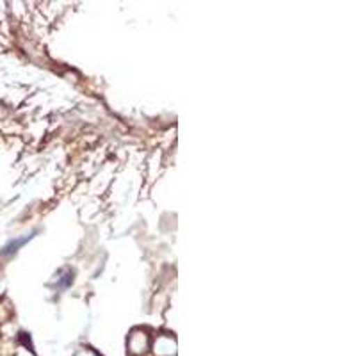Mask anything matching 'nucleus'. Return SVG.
<instances>
[{"mask_svg":"<svg viewBox=\"0 0 356 356\" xmlns=\"http://www.w3.org/2000/svg\"><path fill=\"white\" fill-rule=\"evenodd\" d=\"M177 339L171 333H161L154 340V355L155 356H177Z\"/></svg>","mask_w":356,"mask_h":356,"instance_id":"nucleus-2","label":"nucleus"},{"mask_svg":"<svg viewBox=\"0 0 356 356\" xmlns=\"http://www.w3.org/2000/svg\"><path fill=\"white\" fill-rule=\"evenodd\" d=\"M73 356H100V355H97V353H95L93 349L86 348V349H79V351L75 353V355H73Z\"/></svg>","mask_w":356,"mask_h":356,"instance_id":"nucleus-3","label":"nucleus"},{"mask_svg":"<svg viewBox=\"0 0 356 356\" xmlns=\"http://www.w3.org/2000/svg\"><path fill=\"white\" fill-rule=\"evenodd\" d=\"M150 349V335L143 328H136L130 332L127 339V353L130 356H145Z\"/></svg>","mask_w":356,"mask_h":356,"instance_id":"nucleus-1","label":"nucleus"}]
</instances>
